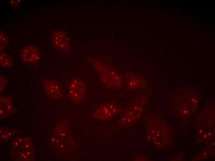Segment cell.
Here are the masks:
<instances>
[{
    "label": "cell",
    "instance_id": "ba28073f",
    "mask_svg": "<svg viewBox=\"0 0 215 161\" xmlns=\"http://www.w3.org/2000/svg\"><path fill=\"white\" fill-rule=\"evenodd\" d=\"M146 84L145 79L142 76L129 73L125 76V85L126 91H131L142 88Z\"/></svg>",
    "mask_w": 215,
    "mask_h": 161
},
{
    "label": "cell",
    "instance_id": "30bf717a",
    "mask_svg": "<svg viewBox=\"0 0 215 161\" xmlns=\"http://www.w3.org/2000/svg\"><path fill=\"white\" fill-rule=\"evenodd\" d=\"M15 110L12 102V96L9 95L0 97V118H7L12 115Z\"/></svg>",
    "mask_w": 215,
    "mask_h": 161
},
{
    "label": "cell",
    "instance_id": "52a82bcc",
    "mask_svg": "<svg viewBox=\"0 0 215 161\" xmlns=\"http://www.w3.org/2000/svg\"><path fill=\"white\" fill-rule=\"evenodd\" d=\"M52 41L54 45L57 48L65 52H68L70 49L69 38L63 30H56L53 33Z\"/></svg>",
    "mask_w": 215,
    "mask_h": 161
},
{
    "label": "cell",
    "instance_id": "7c38bea8",
    "mask_svg": "<svg viewBox=\"0 0 215 161\" xmlns=\"http://www.w3.org/2000/svg\"><path fill=\"white\" fill-rule=\"evenodd\" d=\"M16 133V130L9 128H0V140L4 142L9 140Z\"/></svg>",
    "mask_w": 215,
    "mask_h": 161
},
{
    "label": "cell",
    "instance_id": "3957f363",
    "mask_svg": "<svg viewBox=\"0 0 215 161\" xmlns=\"http://www.w3.org/2000/svg\"><path fill=\"white\" fill-rule=\"evenodd\" d=\"M123 111L121 107L115 102L112 101L108 103L99 104L93 112L92 117L97 120H106L112 118Z\"/></svg>",
    "mask_w": 215,
    "mask_h": 161
},
{
    "label": "cell",
    "instance_id": "8992f818",
    "mask_svg": "<svg viewBox=\"0 0 215 161\" xmlns=\"http://www.w3.org/2000/svg\"><path fill=\"white\" fill-rule=\"evenodd\" d=\"M19 55L23 63L30 64L37 62L40 59L41 54L39 50L36 47L28 45L20 50Z\"/></svg>",
    "mask_w": 215,
    "mask_h": 161
},
{
    "label": "cell",
    "instance_id": "9c48e42d",
    "mask_svg": "<svg viewBox=\"0 0 215 161\" xmlns=\"http://www.w3.org/2000/svg\"><path fill=\"white\" fill-rule=\"evenodd\" d=\"M43 84L48 96L53 99H58L63 96L62 90L59 84L53 80H44Z\"/></svg>",
    "mask_w": 215,
    "mask_h": 161
},
{
    "label": "cell",
    "instance_id": "277c9868",
    "mask_svg": "<svg viewBox=\"0 0 215 161\" xmlns=\"http://www.w3.org/2000/svg\"><path fill=\"white\" fill-rule=\"evenodd\" d=\"M86 94V85L83 81L78 78L72 79L68 87L69 98L73 101L78 102L85 98Z\"/></svg>",
    "mask_w": 215,
    "mask_h": 161
},
{
    "label": "cell",
    "instance_id": "9a60e30c",
    "mask_svg": "<svg viewBox=\"0 0 215 161\" xmlns=\"http://www.w3.org/2000/svg\"><path fill=\"white\" fill-rule=\"evenodd\" d=\"M21 1L20 0H11L10 2L11 5L16 7L20 4L21 2Z\"/></svg>",
    "mask_w": 215,
    "mask_h": 161
},
{
    "label": "cell",
    "instance_id": "5b68a950",
    "mask_svg": "<svg viewBox=\"0 0 215 161\" xmlns=\"http://www.w3.org/2000/svg\"><path fill=\"white\" fill-rule=\"evenodd\" d=\"M161 123L157 120L151 122L149 125L147 134L149 140L160 148L164 146L166 138L163 134V126Z\"/></svg>",
    "mask_w": 215,
    "mask_h": 161
},
{
    "label": "cell",
    "instance_id": "6da1fadb",
    "mask_svg": "<svg viewBox=\"0 0 215 161\" xmlns=\"http://www.w3.org/2000/svg\"><path fill=\"white\" fill-rule=\"evenodd\" d=\"M89 61L97 72L102 84L107 88L117 89L122 86V76L118 71L111 69L98 60L89 59Z\"/></svg>",
    "mask_w": 215,
    "mask_h": 161
},
{
    "label": "cell",
    "instance_id": "7a4b0ae2",
    "mask_svg": "<svg viewBox=\"0 0 215 161\" xmlns=\"http://www.w3.org/2000/svg\"><path fill=\"white\" fill-rule=\"evenodd\" d=\"M145 102V98L144 96L135 98L128 105L118 124L121 126H127L136 122L142 113Z\"/></svg>",
    "mask_w": 215,
    "mask_h": 161
},
{
    "label": "cell",
    "instance_id": "8fae6325",
    "mask_svg": "<svg viewBox=\"0 0 215 161\" xmlns=\"http://www.w3.org/2000/svg\"><path fill=\"white\" fill-rule=\"evenodd\" d=\"M0 64L2 66L7 68L12 67L14 65L13 60L11 55L2 51L0 53Z\"/></svg>",
    "mask_w": 215,
    "mask_h": 161
},
{
    "label": "cell",
    "instance_id": "4fadbf2b",
    "mask_svg": "<svg viewBox=\"0 0 215 161\" xmlns=\"http://www.w3.org/2000/svg\"><path fill=\"white\" fill-rule=\"evenodd\" d=\"M0 50L2 51L6 49L9 40L6 34L2 31L0 32Z\"/></svg>",
    "mask_w": 215,
    "mask_h": 161
},
{
    "label": "cell",
    "instance_id": "5bb4252c",
    "mask_svg": "<svg viewBox=\"0 0 215 161\" xmlns=\"http://www.w3.org/2000/svg\"><path fill=\"white\" fill-rule=\"evenodd\" d=\"M8 83L6 77L3 75L0 76V91L2 93L6 88Z\"/></svg>",
    "mask_w": 215,
    "mask_h": 161
}]
</instances>
